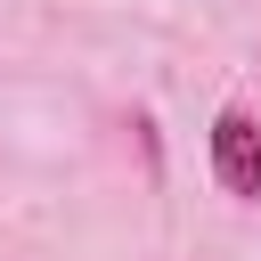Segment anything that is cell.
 <instances>
[{
	"label": "cell",
	"mask_w": 261,
	"mask_h": 261,
	"mask_svg": "<svg viewBox=\"0 0 261 261\" xmlns=\"http://www.w3.org/2000/svg\"><path fill=\"white\" fill-rule=\"evenodd\" d=\"M212 179H220V196L261 204V122H253V106L212 114Z\"/></svg>",
	"instance_id": "cell-1"
}]
</instances>
